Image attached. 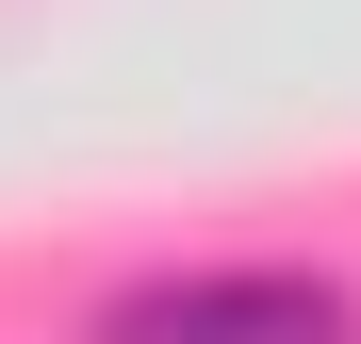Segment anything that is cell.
<instances>
[{"label":"cell","instance_id":"1","mask_svg":"<svg viewBox=\"0 0 361 344\" xmlns=\"http://www.w3.org/2000/svg\"><path fill=\"white\" fill-rule=\"evenodd\" d=\"M99 344H361V312L329 295V279H279V262H197V279L115 295Z\"/></svg>","mask_w":361,"mask_h":344}]
</instances>
